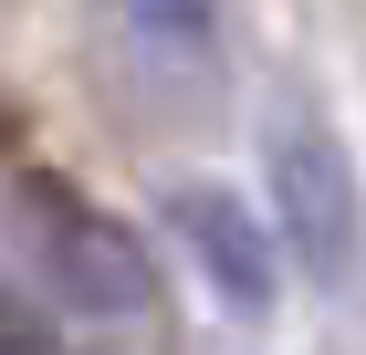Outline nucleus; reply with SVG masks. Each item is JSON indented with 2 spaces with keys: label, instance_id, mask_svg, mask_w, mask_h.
Here are the masks:
<instances>
[{
  "label": "nucleus",
  "instance_id": "1",
  "mask_svg": "<svg viewBox=\"0 0 366 355\" xmlns=\"http://www.w3.org/2000/svg\"><path fill=\"white\" fill-rule=\"evenodd\" d=\"M262 178H272V241L314 293H345L366 261V199H356V157L314 105H282L262 136Z\"/></svg>",
  "mask_w": 366,
  "mask_h": 355
},
{
  "label": "nucleus",
  "instance_id": "2",
  "mask_svg": "<svg viewBox=\"0 0 366 355\" xmlns=\"http://www.w3.org/2000/svg\"><path fill=\"white\" fill-rule=\"evenodd\" d=\"M168 230H178V251L199 261V282H209L230 314H272V293H282V241H272V219H262L241 189H220V178H178V189H168Z\"/></svg>",
  "mask_w": 366,
  "mask_h": 355
},
{
  "label": "nucleus",
  "instance_id": "3",
  "mask_svg": "<svg viewBox=\"0 0 366 355\" xmlns=\"http://www.w3.org/2000/svg\"><path fill=\"white\" fill-rule=\"evenodd\" d=\"M31 230H42V261H53V282L84 303V314H137V303H147V261H137V241H126L115 219H94L84 199L31 189Z\"/></svg>",
  "mask_w": 366,
  "mask_h": 355
},
{
  "label": "nucleus",
  "instance_id": "4",
  "mask_svg": "<svg viewBox=\"0 0 366 355\" xmlns=\"http://www.w3.org/2000/svg\"><path fill=\"white\" fill-rule=\"evenodd\" d=\"M0 355H53L42 314H31V303H11V293H0Z\"/></svg>",
  "mask_w": 366,
  "mask_h": 355
}]
</instances>
